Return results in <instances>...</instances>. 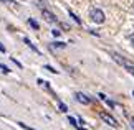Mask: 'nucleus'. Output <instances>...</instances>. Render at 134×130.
Here are the masks:
<instances>
[{
	"label": "nucleus",
	"mask_w": 134,
	"mask_h": 130,
	"mask_svg": "<svg viewBox=\"0 0 134 130\" xmlns=\"http://www.w3.org/2000/svg\"><path fill=\"white\" fill-rule=\"evenodd\" d=\"M42 13H43V17H45V20H46V22H50V23H55V22H58L55 15L51 13V12H48L46 8H43V10H42Z\"/></svg>",
	"instance_id": "nucleus-4"
},
{
	"label": "nucleus",
	"mask_w": 134,
	"mask_h": 130,
	"mask_svg": "<svg viewBox=\"0 0 134 130\" xmlns=\"http://www.w3.org/2000/svg\"><path fill=\"white\" fill-rule=\"evenodd\" d=\"M51 46H53V48H65V43H61V41H56V43H51Z\"/></svg>",
	"instance_id": "nucleus-9"
},
{
	"label": "nucleus",
	"mask_w": 134,
	"mask_h": 130,
	"mask_svg": "<svg viewBox=\"0 0 134 130\" xmlns=\"http://www.w3.org/2000/svg\"><path fill=\"white\" fill-rule=\"evenodd\" d=\"M129 41H131L132 46H134V33H131V35H129Z\"/></svg>",
	"instance_id": "nucleus-16"
},
{
	"label": "nucleus",
	"mask_w": 134,
	"mask_h": 130,
	"mask_svg": "<svg viewBox=\"0 0 134 130\" xmlns=\"http://www.w3.org/2000/svg\"><path fill=\"white\" fill-rule=\"evenodd\" d=\"M101 119H103V120H104L106 123H109V125H111V127H118V120H116V119H114V117H111V115H109V114H106V112H103V114H101Z\"/></svg>",
	"instance_id": "nucleus-2"
},
{
	"label": "nucleus",
	"mask_w": 134,
	"mask_h": 130,
	"mask_svg": "<svg viewBox=\"0 0 134 130\" xmlns=\"http://www.w3.org/2000/svg\"><path fill=\"white\" fill-rule=\"evenodd\" d=\"M122 66H126V69L131 72V74H134V66L129 64V63H126V61H122Z\"/></svg>",
	"instance_id": "nucleus-6"
},
{
	"label": "nucleus",
	"mask_w": 134,
	"mask_h": 130,
	"mask_svg": "<svg viewBox=\"0 0 134 130\" xmlns=\"http://www.w3.org/2000/svg\"><path fill=\"white\" fill-rule=\"evenodd\" d=\"M75 99H76V101H78L80 104H85V106H88V104L91 102V101H90V97H86L83 92H76V94H75Z\"/></svg>",
	"instance_id": "nucleus-3"
},
{
	"label": "nucleus",
	"mask_w": 134,
	"mask_h": 130,
	"mask_svg": "<svg viewBox=\"0 0 134 130\" xmlns=\"http://www.w3.org/2000/svg\"><path fill=\"white\" fill-rule=\"evenodd\" d=\"M28 23H30V27H32L33 30H38V28H40V27H38V23L35 22L33 18H28Z\"/></svg>",
	"instance_id": "nucleus-7"
},
{
	"label": "nucleus",
	"mask_w": 134,
	"mask_h": 130,
	"mask_svg": "<svg viewBox=\"0 0 134 130\" xmlns=\"http://www.w3.org/2000/svg\"><path fill=\"white\" fill-rule=\"evenodd\" d=\"M51 33H53V36H60V35H61V32H60V30H53Z\"/></svg>",
	"instance_id": "nucleus-15"
},
{
	"label": "nucleus",
	"mask_w": 134,
	"mask_h": 130,
	"mask_svg": "<svg viewBox=\"0 0 134 130\" xmlns=\"http://www.w3.org/2000/svg\"><path fill=\"white\" fill-rule=\"evenodd\" d=\"M68 13H70V17H71V18H73V20H75V22H76V23H78V25H81V20H80L78 17H76V15H75L73 12H71V10H68Z\"/></svg>",
	"instance_id": "nucleus-8"
},
{
	"label": "nucleus",
	"mask_w": 134,
	"mask_h": 130,
	"mask_svg": "<svg viewBox=\"0 0 134 130\" xmlns=\"http://www.w3.org/2000/svg\"><path fill=\"white\" fill-rule=\"evenodd\" d=\"M45 69H46V71H50V72H53V74H56V72H58V71L55 69V67H51L50 64H46V66H45Z\"/></svg>",
	"instance_id": "nucleus-11"
},
{
	"label": "nucleus",
	"mask_w": 134,
	"mask_h": 130,
	"mask_svg": "<svg viewBox=\"0 0 134 130\" xmlns=\"http://www.w3.org/2000/svg\"><path fill=\"white\" fill-rule=\"evenodd\" d=\"M132 123H134V119H132Z\"/></svg>",
	"instance_id": "nucleus-19"
},
{
	"label": "nucleus",
	"mask_w": 134,
	"mask_h": 130,
	"mask_svg": "<svg viewBox=\"0 0 134 130\" xmlns=\"http://www.w3.org/2000/svg\"><path fill=\"white\" fill-rule=\"evenodd\" d=\"M23 41H25V45H28V46H30V48H32V49L35 51V53H40V51H38L37 48H35V45H33V43H32V41H30L28 38H23Z\"/></svg>",
	"instance_id": "nucleus-5"
},
{
	"label": "nucleus",
	"mask_w": 134,
	"mask_h": 130,
	"mask_svg": "<svg viewBox=\"0 0 134 130\" xmlns=\"http://www.w3.org/2000/svg\"><path fill=\"white\" fill-rule=\"evenodd\" d=\"M68 122H70V123H71L73 127H80L78 123H76V119H73V117H68Z\"/></svg>",
	"instance_id": "nucleus-10"
},
{
	"label": "nucleus",
	"mask_w": 134,
	"mask_h": 130,
	"mask_svg": "<svg viewBox=\"0 0 134 130\" xmlns=\"http://www.w3.org/2000/svg\"><path fill=\"white\" fill-rule=\"evenodd\" d=\"M132 94H134V92H132Z\"/></svg>",
	"instance_id": "nucleus-20"
},
{
	"label": "nucleus",
	"mask_w": 134,
	"mask_h": 130,
	"mask_svg": "<svg viewBox=\"0 0 134 130\" xmlns=\"http://www.w3.org/2000/svg\"><path fill=\"white\" fill-rule=\"evenodd\" d=\"M18 125L22 127V128H25V130H35V128H32V127H28V125H25L23 122H18Z\"/></svg>",
	"instance_id": "nucleus-12"
},
{
	"label": "nucleus",
	"mask_w": 134,
	"mask_h": 130,
	"mask_svg": "<svg viewBox=\"0 0 134 130\" xmlns=\"http://www.w3.org/2000/svg\"><path fill=\"white\" fill-rule=\"evenodd\" d=\"M90 18L94 23H103L104 22V13H103V10H99V8H93L90 12Z\"/></svg>",
	"instance_id": "nucleus-1"
},
{
	"label": "nucleus",
	"mask_w": 134,
	"mask_h": 130,
	"mask_svg": "<svg viewBox=\"0 0 134 130\" xmlns=\"http://www.w3.org/2000/svg\"><path fill=\"white\" fill-rule=\"evenodd\" d=\"M12 61H13V63H15V64H17L18 67H22V64H20V63H18V61H17V59H15V58H12Z\"/></svg>",
	"instance_id": "nucleus-17"
},
{
	"label": "nucleus",
	"mask_w": 134,
	"mask_h": 130,
	"mask_svg": "<svg viewBox=\"0 0 134 130\" xmlns=\"http://www.w3.org/2000/svg\"><path fill=\"white\" fill-rule=\"evenodd\" d=\"M0 51H2V53H5V51H7V49H5V46H3L2 43H0Z\"/></svg>",
	"instance_id": "nucleus-18"
},
{
	"label": "nucleus",
	"mask_w": 134,
	"mask_h": 130,
	"mask_svg": "<svg viewBox=\"0 0 134 130\" xmlns=\"http://www.w3.org/2000/svg\"><path fill=\"white\" fill-rule=\"evenodd\" d=\"M0 69H2V71L5 72V74H8V72H10V69H8L7 66H3V64H0Z\"/></svg>",
	"instance_id": "nucleus-14"
},
{
	"label": "nucleus",
	"mask_w": 134,
	"mask_h": 130,
	"mask_svg": "<svg viewBox=\"0 0 134 130\" xmlns=\"http://www.w3.org/2000/svg\"><path fill=\"white\" fill-rule=\"evenodd\" d=\"M60 110H61V112H68V107H66L63 102H60Z\"/></svg>",
	"instance_id": "nucleus-13"
}]
</instances>
